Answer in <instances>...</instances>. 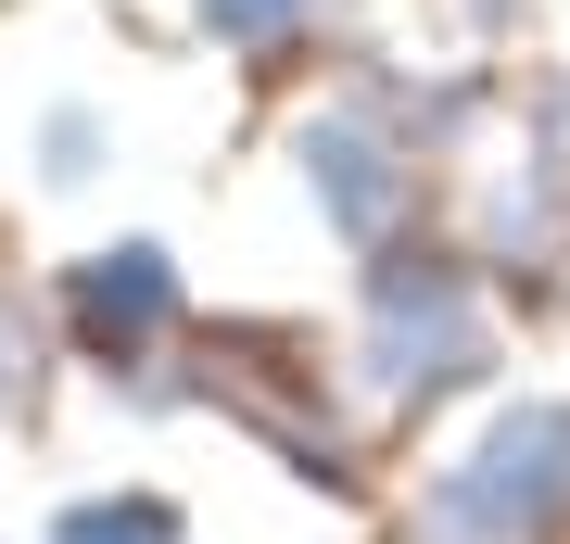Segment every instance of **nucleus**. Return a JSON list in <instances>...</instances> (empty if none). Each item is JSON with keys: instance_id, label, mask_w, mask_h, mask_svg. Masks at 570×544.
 I'll list each match as a JSON object with an SVG mask.
<instances>
[{"instance_id": "423d86ee", "label": "nucleus", "mask_w": 570, "mask_h": 544, "mask_svg": "<svg viewBox=\"0 0 570 544\" xmlns=\"http://www.w3.org/2000/svg\"><path fill=\"white\" fill-rule=\"evenodd\" d=\"M51 544H190V506L153 494V482H115V494H77V506H63Z\"/></svg>"}, {"instance_id": "20e7f679", "label": "nucleus", "mask_w": 570, "mask_h": 544, "mask_svg": "<svg viewBox=\"0 0 570 544\" xmlns=\"http://www.w3.org/2000/svg\"><path fill=\"white\" fill-rule=\"evenodd\" d=\"M51 317H63V343H77V367L115 380L127 405H190L178 380H165V355L190 343V291H178V254H165V241L77 254L63 291H51Z\"/></svg>"}, {"instance_id": "0eeeda50", "label": "nucleus", "mask_w": 570, "mask_h": 544, "mask_svg": "<svg viewBox=\"0 0 570 544\" xmlns=\"http://www.w3.org/2000/svg\"><path fill=\"white\" fill-rule=\"evenodd\" d=\"M102 165H115V127L89 115V101H51V115H39V178L51 190H89Z\"/></svg>"}, {"instance_id": "f257e3e1", "label": "nucleus", "mask_w": 570, "mask_h": 544, "mask_svg": "<svg viewBox=\"0 0 570 544\" xmlns=\"http://www.w3.org/2000/svg\"><path fill=\"white\" fill-rule=\"evenodd\" d=\"M178 355H190V405H216L228 431H254L305 494L367 506V456H355L343 405H330L317 329H292V317H216V329H190Z\"/></svg>"}, {"instance_id": "7ed1b4c3", "label": "nucleus", "mask_w": 570, "mask_h": 544, "mask_svg": "<svg viewBox=\"0 0 570 544\" xmlns=\"http://www.w3.org/2000/svg\"><path fill=\"white\" fill-rule=\"evenodd\" d=\"M393 544H570V405L558 393H508L419 482Z\"/></svg>"}, {"instance_id": "1a4fd4ad", "label": "nucleus", "mask_w": 570, "mask_h": 544, "mask_svg": "<svg viewBox=\"0 0 570 544\" xmlns=\"http://www.w3.org/2000/svg\"><path fill=\"white\" fill-rule=\"evenodd\" d=\"M190 13H204V26H216L228 51H292L317 0H190Z\"/></svg>"}, {"instance_id": "f03ea898", "label": "nucleus", "mask_w": 570, "mask_h": 544, "mask_svg": "<svg viewBox=\"0 0 570 544\" xmlns=\"http://www.w3.org/2000/svg\"><path fill=\"white\" fill-rule=\"evenodd\" d=\"M494 291L469 254H431V241H381L367 254V329H355V367L393 418H431L456 393H494Z\"/></svg>"}, {"instance_id": "39448f33", "label": "nucleus", "mask_w": 570, "mask_h": 544, "mask_svg": "<svg viewBox=\"0 0 570 544\" xmlns=\"http://www.w3.org/2000/svg\"><path fill=\"white\" fill-rule=\"evenodd\" d=\"M292 165H305V202H317L330 228H343L355 254L406 241V216H419V178H431V165L406 152V127H393V115H367V101H330V115H305Z\"/></svg>"}, {"instance_id": "6e6552de", "label": "nucleus", "mask_w": 570, "mask_h": 544, "mask_svg": "<svg viewBox=\"0 0 570 544\" xmlns=\"http://www.w3.org/2000/svg\"><path fill=\"white\" fill-rule=\"evenodd\" d=\"M39 355H51V343H39V317H26V291L0 279V431H13L26 405H39V380H51Z\"/></svg>"}]
</instances>
